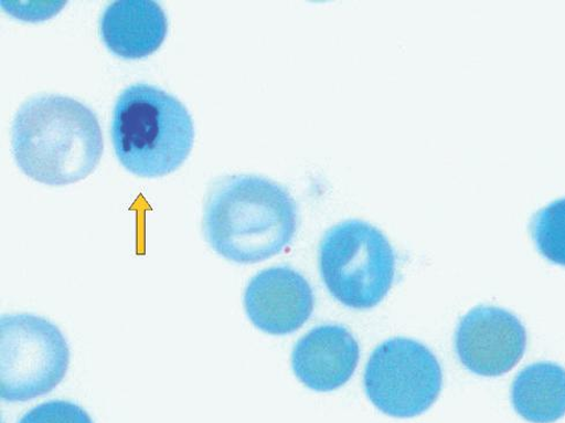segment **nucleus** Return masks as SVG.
Wrapping results in <instances>:
<instances>
[{"label":"nucleus","instance_id":"8","mask_svg":"<svg viewBox=\"0 0 565 423\" xmlns=\"http://www.w3.org/2000/svg\"><path fill=\"white\" fill-rule=\"evenodd\" d=\"M315 295L308 281L289 266L263 269L244 294V308L263 332L284 336L301 329L310 318Z\"/></svg>","mask_w":565,"mask_h":423},{"label":"nucleus","instance_id":"13","mask_svg":"<svg viewBox=\"0 0 565 423\" xmlns=\"http://www.w3.org/2000/svg\"><path fill=\"white\" fill-rule=\"evenodd\" d=\"M18 423H94L79 405L66 401H51L24 414Z\"/></svg>","mask_w":565,"mask_h":423},{"label":"nucleus","instance_id":"11","mask_svg":"<svg viewBox=\"0 0 565 423\" xmlns=\"http://www.w3.org/2000/svg\"><path fill=\"white\" fill-rule=\"evenodd\" d=\"M512 405L532 423H553L565 415V369L552 362L526 367L512 384Z\"/></svg>","mask_w":565,"mask_h":423},{"label":"nucleus","instance_id":"9","mask_svg":"<svg viewBox=\"0 0 565 423\" xmlns=\"http://www.w3.org/2000/svg\"><path fill=\"white\" fill-rule=\"evenodd\" d=\"M295 376L309 389L330 392L345 385L360 361L353 335L340 326H322L301 338L292 352Z\"/></svg>","mask_w":565,"mask_h":423},{"label":"nucleus","instance_id":"12","mask_svg":"<svg viewBox=\"0 0 565 423\" xmlns=\"http://www.w3.org/2000/svg\"><path fill=\"white\" fill-rule=\"evenodd\" d=\"M531 231L540 254L565 266V198L537 212Z\"/></svg>","mask_w":565,"mask_h":423},{"label":"nucleus","instance_id":"4","mask_svg":"<svg viewBox=\"0 0 565 423\" xmlns=\"http://www.w3.org/2000/svg\"><path fill=\"white\" fill-rule=\"evenodd\" d=\"M396 254L372 223L347 220L330 229L319 246V268L341 305L367 310L380 305L396 276Z\"/></svg>","mask_w":565,"mask_h":423},{"label":"nucleus","instance_id":"1","mask_svg":"<svg viewBox=\"0 0 565 423\" xmlns=\"http://www.w3.org/2000/svg\"><path fill=\"white\" fill-rule=\"evenodd\" d=\"M12 149L24 176L45 186L64 187L94 172L105 145L93 110L75 98L43 95L17 112Z\"/></svg>","mask_w":565,"mask_h":423},{"label":"nucleus","instance_id":"2","mask_svg":"<svg viewBox=\"0 0 565 423\" xmlns=\"http://www.w3.org/2000/svg\"><path fill=\"white\" fill-rule=\"evenodd\" d=\"M298 230V207L281 184L238 173L212 187L204 234L213 251L237 264H256L280 254Z\"/></svg>","mask_w":565,"mask_h":423},{"label":"nucleus","instance_id":"7","mask_svg":"<svg viewBox=\"0 0 565 423\" xmlns=\"http://www.w3.org/2000/svg\"><path fill=\"white\" fill-rule=\"evenodd\" d=\"M527 335L522 321L497 307H478L466 315L456 332L460 362L475 374L498 378L524 357Z\"/></svg>","mask_w":565,"mask_h":423},{"label":"nucleus","instance_id":"10","mask_svg":"<svg viewBox=\"0 0 565 423\" xmlns=\"http://www.w3.org/2000/svg\"><path fill=\"white\" fill-rule=\"evenodd\" d=\"M168 33V19L153 0H117L100 21V34L110 52L122 60L151 56Z\"/></svg>","mask_w":565,"mask_h":423},{"label":"nucleus","instance_id":"5","mask_svg":"<svg viewBox=\"0 0 565 423\" xmlns=\"http://www.w3.org/2000/svg\"><path fill=\"white\" fill-rule=\"evenodd\" d=\"M70 364L68 343L45 318L4 315L0 319V394L23 403L52 392L64 380Z\"/></svg>","mask_w":565,"mask_h":423},{"label":"nucleus","instance_id":"6","mask_svg":"<svg viewBox=\"0 0 565 423\" xmlns=\"http://www.w3.org/2000/svg\"><path fill=\"white\" fill-rule=\"evenodd\" d=\"M444 374L428 347L408 338L380 345L365 367L364 388L371 402L393 417L427 412L441 391Z\"/></svg>","mask_w":565,"mask_h":423},{"label":"nucleus","instance_id":"3","mask_svg":"<svg viewBox=\"0 0 565 423\" xmlns=\"http://www.w3.org/2000/svg\"><path fill=\"white\" fill-rule=\"evenodd\" d=\"M194 126L188 108L173 95L151 85L122 91L111 121V141L122 167L142 179L178 170L189 158Z\"/></svg>","mask_w":565,"mask_h":423}]
</instances>
